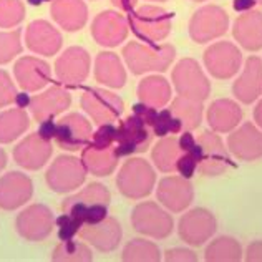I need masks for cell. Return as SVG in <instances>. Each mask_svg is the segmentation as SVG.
<instances>
[{"label":"cell","mask_w":262,"mask_h":262,"mask_svg":"<svg viewBox=\"0 0 262 262\" xmlns=\"http://www.w3.org/2000/svg\"><path fill=\"white\" fill-rule=\"evenodd\" d=\"M151 136L153 135H151L146 123L141 121L136 115H129L116 128V155L121 158L135 153H143L149 146Z\"/></svg>","instance_id":"9c48e42d"},{"label":"cell","mask_w":262,"mask_h":262,"mask_svg":"<svg viewBox=\"0 0 262 262\" xmlns=\"http://www.w3.org/2000/svg\"><path fill=\"white\" fill-rule=\"evenodd\" d=\"M257 2H259V4H262V0H257Z\"/></svg>","instance_id":"91938a15"},{"label":"cell","mask_w":262,"mask_h":262,"mask_svg":"<svg viewBox=\"0 0 262 262\" xmlns=\"http://www.w3.org/2000/svg\"><path fill=\"white\" fill-rule=\"evenodd\" d=\"M171 112L179 118V121L183 123L184 129H194L201 125L203 120V103L199 100L186 98V96H176L173 105H171Z\"/></svg>","instance_id":"e575fe53"},{"label":"cell","mask_w":262,"mask_h":262,"mask_svg":"<svg viewBox=\"0 0 262 262\" xmlns=\"http://www.w3.org/2000/svg\"><path fill=\"white\" fill-rule=\"evenodd\" d=\"M198 158L191 153V151H184V153L179 156V160L176 163V171L179 174H181L183 178L186 179H191L192 174L196 173V169H198Z\"/></svg>","instance_id":"f6af8a7d"},{"label":"cell","mask_w":262,"mask_h":262,"mask_svg":"<svg viewBox=\"0 0 262 262\" xmlns=\"http://www.w3.org/2000/svg\"><path fill=\"white\" fill-rule=\"evenodd\" d=\"M204 257L206 260H241L243 259V249L236 239L221 236L206 247Z\"/></svg>","instance_id":"d590c367"},{"label":"cell","mask_w":262,"mask_h":262,"mask_svg":"<svg viewBox=\"0 0 262 262\" xmlns=\"http://www.w3.org/2000/svg\"><path fill=\"white\" fill-rule=\"evenodd\" d=\"M254 120H256V123L262 128V100L259 101V105L254 108Z\"/></svg>","instance_id":"11a10c76"},{"label":"cell","mask_w":262,"mask_h":262,"mask_svg":"<svg viewBox=\"0 0 262 262\" xmlns=\"http://www.w3.org/2000/svg\"><path fill=\"white\" fill-rule=\"evenodd\" d=\"M246 260H260L262 262V241H254L252 244H249L247 247V252H246Z\"/></svg>","instance_id":"681fc988"},{"label":"cell","mask_w":262,"mask_h":262,"mask_svg":"<svg viewBox=\"0 0 262 262\" xmlns=\"http://www.w3.org/2000/svg\"><path fill=\"white\" fill-rule=\"evenodd\" d=\"M257 4V0H234L232 7L236 12H249L252 10V7Z\"/></svg>","instance_id":"816d5d0a"},{"label":"cell","mask_w":262,"mask_h":262,"mask_svg":"<svg viewBox=\"0 0 262 262\" xmlns=\"http://www.w3.org/2000/svg\"><path fill=\"white\" fill-rule=\"evenodd\" d=\"M166 260H198V256L189 249H181V247H176V249H169L166 251V256H164Z\"/></svg>","instance_id":"7dc6e473"},{"label":"cell","mask_w":262,"mask_h":262,"mask_svg":"<svg viewBox=\"0 0 262 262\" xmlns=\"http://www.w3.org/2000/svg\"><path fill=\"white\" fill-rule=\"evenodd\" d=\"M30 126V118L22 108L0 113V143H12Z\"/></svg>","instance_id":"836d02e7"},{"label":"cell","mask_w":262,"mask_h":262,"mask_svg":"<svg viewBox=\"0 0 262 262\" xmlns=\"http://www.w3.org/2000/svg\"><path fill=\"white\" fill-rule=\"evenodd\" d=\"M80 237L85 239L101 252H112L121 241V226L115 217H106L101 223L86 224L80 229Z\"/></svg>","instance_id":"7402d4cb"},{"label":"cell","mask_w":262,"mask_h":262,"mask_svg":"<svg viewBox=\"0 0 262 262\" xmlns=\"http://www.w3.org/2000/svg\"><path fill=\"white\" fill-rule=\"evenodd\" d=\"M25 17L24 4L20 0H0V29H12Z\"/></svg>","instance_id":"ab89813d"},{"label":"cell","mask_w":262,"mask_h":262,"mask_svg":"<svg viewBox=\"0 0 262 262\" xmlns=\"http://www.w3.org/2000/svg\"><path fill=\"white\" fill-rule=\"evenodd\" d=\"M25 42L33 53L52 57L61 48L63 40L52 24H48L47 20H35L25 32Z\"/></svg>","instance_id":"603a6c76"},{"label":"cell","mask_w":262,"mask_h":262,"mask_svg":"<svg viewBox=\"0 0 262 262\" xmlns=\"http://www.w3.org/2000/svg\"><path fill=\"white\" fill-rule=\"evenodd\" d=\"M216 219L204 208H196L179 219V236L191 246H203L216 232Z\"/></svg>","instance_id":"9a60e30c"},{"label":"cell","mask_w":262,"mask_h":262,"mask_svg":"<svg viewBox=\"0 0 262 262\" xmlns=\"http://www.w3.org/2000/svg\"><path fill=\"white\" fill-rule=\"evenodd\" d=\"M112 201L110 191L100 183H92L77 194L67 198L61 211L73 216L81 224H96L108 217V206Z\"/></svg>","instance_id":"6da1fadb"},{"label":"cell","mask_w":262,"mask_h":262,"mask_svg":"<svg viewBox=\"0 0 262 262\" xmlns=\"http://www.w3.org/2000/svg\"><path fill=\"white\" fill-rule=\"evenodd\" d=\"M92 125L80 113H70L57 121V133L53 140L61 149L78 151L92 140Z\"/></svg>","instance_id":"7c38bea8"},{"label":"cell","mask_w":262,"mask_h":262,"mask_svg":"<svg viewBox=\"0 0 262 262\" xmlns=\"http://www.w3.org/2000/svg\"><path fill=\"white\" fill-rule=\"evenodd\" d=\"M118 155H116L115 146L105 149L93 148L92 144H86L81 151V163L95 176H110L118 164Z\"/></svg>","instance_id":"4dcf8cb0"},{"label":"cell","mask_w":262,"mask_h":262,"mask_svg":"<svg viewBox=\"0 0 262 262\" xmlns=\"http://www.w3.org/2000/svg\"><path fill=\"white\" fill-rule=\"evenodd\" d=\"M112 4L115 7H118L120 10L129 13V12H133V9H135L136 4H138V0H112Z\"/></svg>","instance_id":"f5cc1de1"},{"label":"cell","mask_w":262,"mask_h":262,"mask_svg":"<svg viewBox=\"0 0 262 262\" xmlns=\"http://www.w3.org/2000/svg\"><path fill=\"white\" fill-rule=\"evenodd\" d=\"M95 78L105 86L121 88L126 83V72L115 53L101 52L95 60Z\"/></svg>","instance_id":"f546056e"},{"label":"cell","mask_w":262,"mask_h":262,"mask_svg":"<svg viewBox=\"0 0 262 262\" xmlns=\"http://www.w3.org/2000/svg\"><path fill=\"white\" fill-rule=\"evenodd\" d=\"M30 100L32 98H29V95H25V93H17V96H15V101H17L18 108L30 106Z\"/></svg>","instance_id":"db71d44e"},{"label":"cell","mask_w":262,"mask_h":262,"mask_svg":"<svg viewBox=\"0 0 262 262\" xmlns=\"http://www.w3.org/2000/svg\"><path fill=\"white\" fill-rule=\"evenodd\" d=\"M156 2H164V0H156Z\"/></svg>","instance_id":"680465c9"},{"label":"cell","mask_w":262,"mask_h":262,"mask_svg":"<svg viewBox=\"0 0 262 262\" xmlns=\"http://www.w3.org/2000/svg\"><path fill=\"white\" fill-rule=\"evenodd\" d=\"M33 194V184L29 176L10 171L0 178V208L5 211L24 206Z\"/></svg>","instance_id":"d6986e66"},{"label":"cell","mask_w":262,"mask_h":262,"mask_svg":"<svg viewBox=\"0 0 262 262\" xmlns=\"http://www.w3.org/2000/svg\"><path fill=\"white\" fill-rule=\"evenodd\" d=\"M176 50L171 45L156 47L155 43L140 45L136 42L123 48V57L131 73L141 75L146 72H164L174 60Z\"/></svg>","instance_id":"7a4b0ae2"},{"label":"cell","mask_w":262,"mask_h":262,"mask_svg":"<svg viewBox=\"0 0 262 262\" xmlns=\"http://www.w3.org/2000/svg\"><path fill=\"white\" fill-rule=\"evenodd\" d=\"M243 120V110L232 100H216L208 110V123L216 133H227Z\"/></svg>","instance_id":"83f0119b"},{"label":"cell","mask_w":262,"mask_h":262,"mask_svg":"<svg viewBox=\"0 0 262 262\" xmlns=\"http://www.w3.org/2000/svg\"><path fill=\"white\" fill-rule=\"evenodd\" d=\"M92 35L95 42L103 47H116L128 35V22L120 13L105 10L93 20Z\"/></svg>","instance_id":"44dd1931"},{"label":"cell","mask_w":262,"mask_h":262,"mask_svg":"<svg viewBox=\"0 0 262 262\" xmlns=\"http://www.w3.org/2000/svg\"><path fill=\"white\" fill-rule=\"evenodd\" d=\"M138 96L144 105L161 108L171 100V86L163 77H148L138 86Z\"/></svg>","instance_id":"1f68e13d"},{"label":"cell","mask_w":262,"mask_h":262,"mask_svg":"<svg viewBox=\"0 0 262 262\" xmlns=\"http://www.w3.org/2000/svg\"><path fill=\"white\" fill-rule=\"evenodd\" d=\"M151 129H153V135L164 138L168 135L181 133L184 128H183V123L179 121V118H176V116L173 115L171 108H163L161 112H158L156 121H155V125Z\"/></svg>","instance_id":"60d3db41"},{"label":"cell","mask_w":262,"mask_h":262,"mask_svg":"<svg viewBox=\"0 0 262 262\" xmlns=\"http://www.w3.org/2000/svg\"><path fill=\"white\" fill-rule=\"evenodd\" d=\"M178 140H179V146H181L183 151H189V149H192V148L196 146V143H198V138H196L194 135H192L191 131H188V129H186L184 133L178 138Z\"/></svg>","instance_id":"f907efd6"},{"label":"cell","mask_w":262,"mask_h":262,"mask_svg":"<svg viewBox=\"0 0 262 262\" xmlns=\"http://www.w3.org/2000/svg\"><path fill=\"white\" fill-rule=\"evenodd\" d=\"M55 224V217L52 211L43 204H32L25 208L17 216L15 227L18 234L27 241L37 243V241H43L52 234Z\"/></svg>","instance_id":"8fae6325"},{"label":"cell","mask_w":262,"mask_h":262,"mask_svg":"<svg viewBox=\"0 0 262 262\" xmlns=\"http://www.w3.org/2000/svg\"><path fill=\"white\" fill-rule=\"evenodd\" d=\"M234 96L249 105L262 95V60L259 57H249L246 60L243 75L232 85Z\"/></svg>","instance_id":"d4e9b609"},{"label":"cell","mask_w":262,"mask_h":262,"mask_svg":"<svg viewBox=\"0 0 262 262\" xmlns=\"http://www.w3.org/2000/svg\"><path fill=\"white\" fill-rule=\"evenodd\" d=\"M198 143L201 144V161L198 168L204 176H219L231 166V158L227 156L224 144L216 133L204 131L198 138Z\"/></svg>","instance_id":"2e32d148"},{"label":"cell","mask_w":262,"mask_h":262,"mask_svg":"<svg viewBox=\"0 0 262 262\" xmlns=\"http://www.w3.org/2000/svg\"><path fill=\"white\" fill-rule=\"evenodd\" d=\"M155 169L141 158L128 160L116 176V186H118L120 192L129 199H143L149 196L155 188Z\"/></svg>","instance_id":"3957f363"},{"label":"cell","mask_w":262,"mask_h":262,"mask_svg":"<svg viewBox=\"0 0 262 262\" xmlns=\"http://www.w3.org/2000/svg\"><path fill=\"white\" fill-rule=\"evenodd\" d=\"M15 96H17V90L15 85L12 83L9 73L5 70H0V108L15 101Z\"/></svg>","instance_id":"ee69618b"},{"label":"cell","mask_w":262,"mask_h":262,"mask_svg":"<svg viewBox=\"0 0 262 262\" xmlns=\"http://www.w3.org/2000/svg\"><path fill=\"white\" fill-rule=\"evenodd\" d=\"M52 260L88 262V260H93V254L86 244L78 243V241H73V239H68V241H61V244L53 251Z\"/></svg>","instance_id":"8d00e7d4"},{"label":"cell","mask_w":262,"mask_h":262,"mask_svg":"<svg viewBox=\"0 0 262 262\" xmlns=\"http://www.w3.org/2000/svg\"><path fill=\"white\" fill-rule=\"evenodd\" d=\"M5 164H7V155H5V151L0 148V171L5 168Z\"/></svg>","instance_id":"9f6ffc18"},{"label":"cell","mask_w":262,"mask_h":262,"mask_svg":"<svg viewBox=\"0 0 262 262\" xmlns=\"http://www.w3.org/2000/svg\"><path fill=\"white\" fill-rule=\"evenodd\" d=\"M227 24H229V17L223 9L216 5H206L192 15L189 33L194 42L206 43L226 33Z\"/></svg>","instance_id":"30bf717a"},{"label":"cell","mask_w":262,"mask_h":262,"mask_svg":"<svg viewBox=\"0 0 262 262\" xmlns=\"http://www.w3.org/2000/svg\"><path fill=\"white\" fill-rule=\"evenodd\" d=\"M57 226H58V237H60V241L73 239L80 232L81 227H83V224H81L80 221H77L70 214H67V212H63V214H61L57 219Z\"/></svg>","instance_id":"7bdbcfd3"},{"label":"cell","mask_w":262,"mask_h":262,"mask_svg":"<svg viewBox=\"0 0 262 262\" xmlns=\"http://www.w3.org/2000/svg\"><path fill=\"white\" fill-rule=\"evenodd\" d=\"M156 198L166 209L181 212L192 203L194 191H192V186L186 178L168 176L163 178L158 184Z\"/></svg>","instance_id":"e0dca14e"},{"label":"cell","mask_w":262,"mask_h":262,"mask_svg":"<svg viewBox=\"0 0 262 262\" xmlns=\"http://www.w3.org/2000/svg\"><path fill=\"white\" fill-rule=\"evenodd\" d=\"M55 73L61 83L77 86L90 73V55L81 47H70L55 61Z\"/></svg>","instance_id":"5bb4252c"},{"label":"cell","mask_w":262,"mask_h":262,"mask_svg":"<svg viewBox=\"0 0 262 262\" xmlns=\"http://www.w3.org/2000/svg\"><path fill=\"white\" fill-rule=\"evenodd\" d=\"M196 2H203V0H196Z\"/></svg>","instance_id":"94428289"},{"label":"cell","mask_w":262,"mask_h":262,"mask_svg":"<svg viewBox=\"0 0 262 262\" xmlns=\"http://www.w3.org/2000/svg\"><path fill=\"white\" fill-rule=\"evenodd\" d=\"M53 153L52 143L43 140L38 133H32L18 143L13 149V160L24 169L35 171L45 166Z\"/></svg>","instance_id":"ac0fdd59"},{"label":"cell","mask_w":262,"mask_h":262,"mask_svg":"<svg viewBox=\"0 0 262 262\" xmlns=\"http://www.w3.org/2000/svg\"><path fill=\"white\" fill-rule=\"evenodd\" d=\"M116 143V128L112 123H105V125H100V128L92 135V140L88 144H92L93 148L98 149H105L110 146H115Z\"/></svg>","instance_id":"b9f144b4"},{"label":"cell","mask_w":262,"mask_h":262,"mask_svg":"<svg viewBox=\"0 0 262 262\" xmlns=\"http://www.w3.org/2000/svg\"><path fill=\"white\" fill-rule=\"evenodd\" d=\"M30 5H42L43 2H52V0H27Z\"/></svg>","instance_id":"6f0895ef"},{"label":"cell","mask_w":262,"mask_h":262,"mask_svg":"<svg viewBox=\"0 0 262 262\" xmlns=\"http://www.w3.org/2000/svg\"><path fill=\"white\" fill-rule=\"evenodd\" d=\"M227 148L241 161H256L262 156V131L244 123L227 136Z\"/></svg>","instance_id":"ffe728a7"},{"label":"cell","mask_w":262,"mask_h":262,"mask_svg":"<svg viewBox=\"0 0 262 262\" xmlns=\"http://www.w3.org/2000/svg\"><path fill=\"white\" fill-rule=\"evenodd\" d=\"M128 24L131 32L146 43L160 42L171 32V15L160 7L144 5L136 12H129Z\"/></svg>","instance_id":"277c9868"},{"label":"cell","mask_w":262,"mask_h":262,"mask_svg":"<svg viewBox=\"0 0 262 262\" xmlns=\"http://www.w3.org/2000/svg\"><path fill=\"white\" fill-rule=\"evenodd\" d=\"M234 37L247 50L256 52L262 48V13L246 12L234 22Z\"/></svg>","instance_id":"f1b7e54d"},{"label":"cell","mask_w":262,"mask_h":262,"mask_svg":"<svg viewBox=\"0 0 262 262\" xmlns=\"http://www.w3.org/2000/svg\"><path fill=\"white\" fill-rule=\"evenodd\" d=\"M173 83L176 92L186 98L204 101L211 93V83L196 60L184 58L174 67Z\"/></svg>","instance_id":"8992f818"},{"label":"cell","mask_w":262,"mask_h":262,"mask_svg":"<svg viewBox=\"0 0 262 262\" xmlns=\"http://www.w3.org/2000/svg\"><path fill=\"white\" fill-rule=\"evenodd\" d=\"M243 53L229 42H217L204 52V63L214 78L226 80L237 73Z\"/></svg>","instance_id":"4fadbf2b"},{"label":"cell","mask_w":262,"mask_h":262,"mask_svg":"<svg viewBox=\"0 0 262 262\" xmlns=\"http://www.w3.org/2000/svg\"><path fill=\"white\" fill-rule=\"evenodd\" d=\"M133 115H136L141 121H144L149 128H153L156 116H158V108H153L149 105H144V103H140V105L133 106Z\"/></svg>","instance_id":"bcb514c9"},{"label":"cell","mask_w":262,"mask_h":262,"mask_svg":"<svg viewBox=\"0 0 262 262\" xmlns=\"http://www.w3.org/2000/svg\"><path fill=\"white\" fill-rule=\"evenodd\" d=\"M22 52V29L0 32V65L9 63Z\"/></svg>","instance_id":"f35d334b"},{"label":"cell","mask_w":262,"mask_h":262,"mask_svg":"<svg viewBox=\"0 0 262 262\" xmlns=\"http://www.w3.org/2000/svg\"><path fill=\"white\" fill-rule=\"evenodd\" d=\"M135 231L153 239H164L173 232V217L153 201L138 204L131 214Z\"/></svg>","instance_id":"5b68a950"},{"label":"cell","mask_w":262,"mask_h":262,"mask_svg":"<svg viewBox=\"0 0 262 262\" xmlns=\"http://www.w3.org/2000/svg\"><path fill=\"white\" fill-rule=\"evenodd\" d=\"M123 260H160L161 252L160 247L151 241L133 239L126 244L121 254Z\"/></svg>","instance_id":"74e56055"},{"label":"cell","mask_w":262,"mask_h":262,"mask_svg":"<svg viewBox=\"0 0 262 262\" xmlns=\"http://www.w3.org/2000/svg\"><path fill=\"white\" fill-rule=\"evenodd\" d=\"M183 153L184 151L179 146V140L176 136H164L153 148L151 158H153L155 166L160 171H163V173H173V171H176V163L179 156Z\"/></svg>","instance_id":"d6a6232c"},{"label":"cell","mask_w":262,"mask_h":262,"mask_svg":"<svg viewBox=\"0 0 262 262\" xmlns=\"http://www.w3.org/2000/svg\"><path fill=\"white\" fill-rule=\"evenodd\" d=\"M81 106L96 125L113 123L125 110V103L112 92L101 88H88L81 96Z\"/></svg>","instance_id":"ba28073f"},{"label":"cell","mask_w":262,"mask_h":262,"mask_svg":"<svg viewBox=\"0 0 262 262\" xmlns=\"http://www.w3.org/2000/svg\"><path fill=\"white\" fill-rule=\"evenodd\" d=\"M86 178V168L78 158L60 156L48 168L45 179L55 192H70L78 189Z\"/></svg>","instance_id":"52a82bcc"},{"label":"cell","mask_w":262,"mask_h":262,"mask_svg":"<svg viewBox=\"0 0 262 262\" xmlns=\"http://www.w3.org/2000/svg\"><path fill=\"white\" fill-rule=\"evenodd\" d=\"M13 73L24 92H37L50 81V65L35 57H22L13 67Z\"/></svg>","instance_id":"cb8c5ba5"},{"label":"cell","mask_w":262,"mask_h":262,"mask_svg":"<svg viewBox=\"0 0 262 262\" xmlns=\"http://www.w3.org/2000/svg\"><path fill=\"white\" fill-rule=\"evenodd\" d=\"M52 17L67 32L81 30L88 20V9L83 0H53Z\"/></svg>","instance_id":"4316f807"},{"label":"cell","mask_w":262,"mask_h":262,"mask_svg":"<svg viewBox=\"0 0 262 262\" xmlns=\"http://www.w3.org/2000/svg\"><path fill=\"white\" fill-rule=\"evenodd\" d=\"M37 133L43 138L47 141H52L55 138V133H57V123L53 121V118H47L43 121H40V126Z\"/></svg>","instance_id":"c3c4849f"},{"label":"cell","mask_w":262,"mask_h":262,"mask_svg":"<svg viewBox=\"0 0 262 262\" xmlns=\"http://www.w3.org/2000/svg\"><path fill=\"white\" fill-rule=\"evenodd\" d=\"M72 96L67 90L60 86H52L42 95L33 96L30 100V112L37 121H43L47 118L60 115L70 106Z\"/></svg>","instance_id":"484cf974"}]
</instances>
